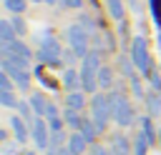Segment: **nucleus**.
Returning a JSON list of instances; mask_svg holds the SVG:
<instances>
[{"mask_svg": "<svg viewBox=\"0 0 161 155\" xmlns=\"http://www.w3.org/2000/svg\"><path fill=\"white\" fill-rule=\"evenodd\" d=\"M133 58H136V65L141 70H146V45H143V40L133 42Z\"/></svg>", "mask_w": 161, "mask_h": 155, "instance_id": "f257e3e1", "label": "nucleus"}, {"mask_svg": "<svg viewBox=\"0 0 161 155\" xmlns=\"http://www.w3.org/2000/svg\"><path fill=\"white\" fill-rule=\"evenodd\" d=\"M108 10H111L113 18H121V15H123V5H121V0H108Z\"/></svg>", "mask_w": 161, "mask_h": 155, "instance_id": "7ed1b4c3", "label": "nucleus"}, {"mask_svg": "<svg viewBox=\"0 0 161 155\" xmlns=\"http://www.w3.org/2000/svg\"><path fill=\"white\" fill-rule=\"evenodd\" d=\"M70 38H73V45L78 48V52H83V42H86V38H83V32H80L78 28H73V30H70Z\"/></svg>", "mask_w": 161, "mask_h": 155, "instance_id": "f03ea898", "label": "nucleus"}, {"mask_svg": "<svg viewBox=\"0 0 161 155\" xmlns=\"http://www.w3.org/2000/svg\"><path fill=\"white\" fill-rule=\"evenodd\" d=\"M5 2H8V8H10V10H15V12H20V10L25 8V2H23V0H5Z\"/></svg>", "mask_w": 161, "mask_h": 155, "instance_id": "20e7f679", "label": "nucleus"}, {"mask_svg": "<svg viewBox=\"0 0 161 155\" xmlns=\"http://www.w3.org/2000/svg\"><path fill=\"white\" fill-rule=\"evenodd\" d=\"M63 2H65L68 8H78V5H80V0H63Z\"/></svg>", "mask_w": 161, "mask_h": 155, "instance_id": "423d86ee", "label": "nucleus"}, {"mask_svg": "<svg viewBox=\"0 0 161 155\" xmlns=\"http://www.w3.org/2000/svg\"><path fill=\"white\" fill-rule=\"evenodd\" d=\"M35 138H38V142H45V128L38 122V128H35Z\"/></svg>", "mask_w": 161, "mask_h": 155, "instance_id": "39448f33", "label": "nucleus"}]
</instances>
